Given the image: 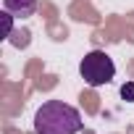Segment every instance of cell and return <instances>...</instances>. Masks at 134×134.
Segmentation results:
<instances>
[{"mask_svg": "<svg viewBox=\"0 0 134 134\" xmlns=\"http://www.w3.org/2000/svg\"><path fill=\"white\" fill-rule=\"evenodd\" d=\"M84 126L79 110L63 100H47L34 113L37 134H79Z\"/></svg>", "mask_w": 134, "mask_h": 134, "instance_id": "obj_1", "label": "cell"}, {"mask_svg": "<svg viewBox=\"0 0 134 134\" xmlns=\"http://www.w3.org/2000/svg\"><path fill=\"white\" fill-rule=\"evenodd\" d=\"M79 74L82 79L90 84V87H103V84H110L113 76H116V63L113 58L105 53V50H92L82 58L79 63Z\"/></svg>", "mask_w": 134, "mask_h": 134, "instance_id": "obj_2", "label": "cell"}, {"mask_svg": "<svg viewBox=\"0 0 134 134\" xmlns=\"http://www.w3.org/2000/svg\"><path fill=\"white\" fill-rule=\"evenodd\" d=\"M3 8L16 19H29L37 11V0H3Z\"/></svg>", "mask_w": 134, "mask_h": 134, "instance_id": "obj_3", "label": "cell"}, {"mask_svg": "<svg viewBox=\"0 0 134 134\" xmlns=\"http://www.w3.org/2000/svg\"><path fill=\"white\" fill-rule=\"evenodd\" d=\"M121 97H124L126 103H134V82H126V84L121 87Z\"/></svg>", "mask_w": 134, "mask_h": 134, "instance_id": "obj_4", "label": "cell"}]
</instances>
